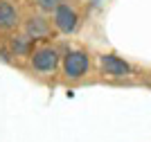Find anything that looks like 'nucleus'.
<instances>
[{"label": "nucleus", "instance_id": "1", "mask_svg": "<svg viewBox=\"0 0 151 142\" xmlns=\"http://www.w3.org/2000/svg\"><path fill=\"white\" fill-rule=\"evenodd\" d=\"M61 63V54H59L57 48L52 45H41V48H34L29 54V66L34 72L38 74H52L59 68Z\"/></svg>", "mask_w": 151, "mask_h": 142}, {"label": "nucleus", "instance_id": "2", "mask_svg": "<svg viewBox=\"0 0 151 142\" xmlns=\"http://www.w3.org/2000/svg\"><path fill=\"white\" fill-rule=\"evenodd\" d=\"M61 68L68 79H81L90 70V59L83 50H68L61 56Z\"/></svg>", "mask_w": 151, "mask_h": 142}, {"label": "nucleus", "instance_id": "3", "mask_svg": "<svg viewBox=\"0 0 151 142\" xmlns=\"http://www.w3.org/2000/svg\"><path fill=\"white\" fill-rule=\"evenodd\" d=\"M52 23L61 34H72L79 27V14L75 12V7H70L65 0L52 12Z\"/></svg>", "mask_w": 151, "mask_h": 142}, {"label": "nucleus", "instance_id": "4", "mask_svg": "<svg viewBox=\"0 0 151 142\" xmlns=\"http://www.w3.org/2000/svg\"><path fill=\"white\" fill-rule=\"evenodd\" d=\"M99 66L104 70V74H108V77H126V74H131V66L115 54H101Z\"/></svg>", "mask_w": 151, "mask_h": 142}, {"label": "nucleus", "instance_id": "5", "mask_svg": "<svg viewBox=\"0 0 151 142\" xmlns=\"http://www.w3.org/2000/svg\"><path fill=\"white\" fill-rule=\"evenodd\" d=\"M52 32V25L47 18H43V16H29L25 23V34L29 38H34V41H38V38H47Z\"/></svg>", "mask_w": 151, "mask_h": 142}, {"label": "nucleus", "instance_id": "6", "mask_svg": "<svg viewBox=\"0 0 151 142\" xmlns=\"http://www.w3.org/2000/svg\"><path fill=\"white\" fill-rule=\"evenodd\" d=\"M18 25V9L12 0H0V30L9 32Z\"/></svg>", "mask_w": 151, "mask_h": 142}, {"label": "nucleus", "instance_id": "7", "mask_svg": "<svg viewBox=\"0 0 151 142\" xmlns=\"http://www.w3.org/2000/svg\"><path fill=\"white\" fill-rule=\"evenodd\" d=\"M9 50H12V54H16V56H29L32 50H34V38H29L27 34L12 36V41H9Z\"/></svg>", "mask_w": 151, "mask_h": 142}, {"label": "nucleus", "instance_id": "8", "mask_svg": "<svg viewBox=\"0 0 151 142\" xmlns=\"http://www.w3.org/2000/svg\"><path fill=\"white\" fill-rule=\"evenodd\" d=\"M63 0H36V5H38V9H43V12H54L59 5H61Z\"/></svg>", "mask_w": 151, "mask_h": 142}]
</instances>
